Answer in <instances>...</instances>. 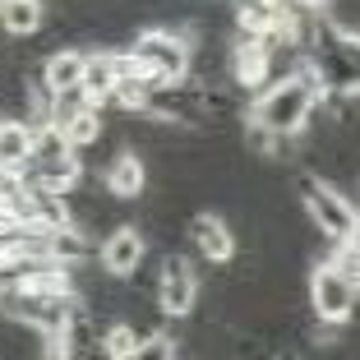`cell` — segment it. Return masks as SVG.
I'll return each instance as SVG.
<instances>
[{
    "instance_id": "ba28073f",
    "label": "cell",
    "mask_w": 360,
    "mask_h": 360,
    "mask_svg": "<svg viewBox=\"0 0 360 360\" xmlns=\"http://www.w3.org/2000/svg\"><path fill=\"white\" fill-rule=\"evenodd\" d=\"M102 185H106V194H111V199H143V190H148V167H143V158H139V153L125 148V153H116V158H111Z\"/></svg>"
},
{
    "instance_id": "8992f818",
    "label": "cell",
    "mask_w": 360,
    "mask_h": 360,
    "mask_svg": "<svg viewBox=\"0 0 360 360\" xmlns=\"http://www.w3.org/2000/svg\"><path fill=\"white\" fill-rule=\"evenodd\" d=\"M190 240L203 255V264H217V268H226L236 259V250H240V240H236L231 222H226L222 212H199L190 222Z\"/></svg>"
},
{
    "instance_id": "9a60e30c",
    "label": "cell",
    "mask_w": 360,
    "mask_h": 360,
    "mask_svg": "<svg viewBox=\"0 0 360 360\" xmlns=\"http://www.w3.org/2000/svg\"><path fill=\"white\" fill-rule=\"evenodd\" d=\"M134 360H176V338L167 333H143L134 347Z\"/></svg>"
},
{
    "instance_id": "52a82bcc",
    "label": "cell",
    "mask_w": 360,
    "mask_h": 360,
    "mask_svg": "<svg viewBox=\"0 0 360 360\" xmlns=\"http://www.w3.org/2000/svg\"><path fill=\"white\" fill-rule=\"evenodd\" d=\"M231 79L245 93H259V88L273 79V42H268V37H245L231 51Z\"/></svg>"
},
{
    "instance_id": "9c48e42d",
    "label": "cell",
    "mask_w": 360,
    "mask_h": 360,
    "mask_svg": "<svg viewBox=\"0 0 360 360\" xmlns=\"http://www.w3.org/2000/svg\"><path fill=\"white\" fill-rule=\"evenodd\" d=\"M84 60L88 51H75V46H65V51H51L42 60V88L51 97L60 93H79V79H84Z\"/></svg>"
},
{
    "instance_id": "7a4b0ae2",
    "label": "cell",
    "mask_w": 360,
    "mask_h": 360,
    "mask_svg": "<svg viewBox=\"0 0 360 360\" xmlns=\"http://www.w3.org/2000/svg\"><path fill=\"white\" fill-rule=\"evenodd\" d=\"M300 208H305L309 226H314L319 236H328V240H347V236H356V208L342 199V190L328 185V180L300 176Z\"/></svg>"
},
{
    "instance_id": "7c38bea8",
    "label": "cell",
    "mask_w": 360,
    "mask_h": 360,
    "mask_svg": "<svg viewBox=\"0 0 360 360\" xmlns=\"http://www.w3.org/2000/svg\"><path fill=\"white\" fill-rule=\"evenodd\" d=\"M28 153H32V125L28 120H0V171L19 176L28 167Z\"/></svg>"
},
{
    "instance_id": "2e32d148",
    "label": "cell",
    "mask_w": 360,
    "mask_h": 360,
    "mask_svg": "<svg viewBox=\"0 0 360 360\" xmlns=\"http://www.w3.org/2000/svg\"><path fill=\"white\" fill-rule=\"evenodd\" d=\"M296 5H300V10H305V14H323V10H328V5H333V0H296Z\"/></svg>"
},
{
    "instance_id": "30bf717a",
    "label": "cell",
    "mask_w": 360,
    "mask_h": 360,
    "mask_svg": "<svg viewBox=\"0 0 360 360\" xmlns=\"http://www.w3.org/2000/svg\"><path fill=\"white\" fill-rule=\"evenodd\" d=\"M120 84V70H116V51H93L84 60V79H79V93L88 97L93 106H106L111 93Z\"/></svg>"
},
{
    "instance_id": "6da1fadb",
    "label": "cell",
    "mask_w": 360,
    "mask_h": 360,
    "mask_svg": "<svg viewBox=\"0 0 360 360\" xmlns=\"http://www.w3.org/2000/svg\"><path fill=\"white\" fill-rule=\"evenodd\" d=\"M323 93H328L323 70H319V65H296L291 75L268 79L255 93L250 120H255L259 129H268V134H277V139H296V134H305V125L314 120L319 106H323Z\"/></svg>"
},
{
    "instance_id": "3957f363",
    "label": "cell",
    "mask_w": 360,
    "mask_h": 360,
    "mask_svg": "<svg viewBox=\"0 0 360 360\" xmlns=\"http://www.w3.org/2000/svg\"><path fill=\"white\" fill-rule=\"evenodd\" d=\"M309 309H314L319 323H328V328H342L351 314H356V277H347L333 259L309 273Z\"/></svg>"
},
{
    "instance_id": "8fae6325",
    "label": "cell",
    "mask_w": 360,
    "mask_h": 360,
    "mask_svg": "<svg viewBox=\"0 0 360 360\" xmlns=\"http://www.w3.org/2000/svg\"><path fill=\"white\" fill-rule=\"evenodd\" d=\"M56 129L65 134V143L70 148H93L97 139H102V106H93V102H84V106H75L65 120H56Z\"/></svg>"
},
{
    "instance_id": "277c9868",
    "label": "cell",
    "mask_w": 360,
    "mask_h": 360,
    "mask_svg": "<svg viewBox=\"0 0 360 360\" xmlns=\"http://www.w3.org/2000/svg\"><path fill=\"white\" fill-rule=\"evenodd\" d=\"M199 273L185 255H171L162 264V277H158V309L167 319H190L194 305H199Z\"/></svg>"
},
{
    "instance_id": "4fadbf2b",
    "label": "cell",
    "mask_w": 360,
    "mask_h": 360,
    "mask_svg": "<svg viewBox=\"0 0 360 360\" xmlns=\"http://www.w3.org/2000/svg\"><path fill=\"white\" fill-rule=\"evenodd\" d=\"M42 0H0V32L5 37H32V32H42Z\"/></svg>"
},
{
    "instance_id": "5b68a950",
    "label": "cell",
    "mask_w": 360,
    "mask_h": 360,
    "mask_svg": "<svg viewBox=\"0 0 360 360\" xmlns=\"http://www.w3.org/2000/svg\"><path fill=\"white\" fill-rule=\"evenodd\" d=\"M143 259H148V236L139 226H116L97 245V264H102L106 277H134L143 268Z\"/></svg>"
},
{
    "instance_id": "5bb4252c",
    "label": "cell",
    "mask_w": 360,
    "mask_h": 360,
    "mask_svg": "<svg viewBox=\"0 0 360 360\" xmlns=\"http://www.w3.org/2000/svg\"><path fill=\"white\" fill-rule=\"evenodd\" d=\"M139 338H143V333H139L134 323H125V319H120V323H111V328L97 338V347H102V360H134Z\"/></svg>"
}]
</instances>
